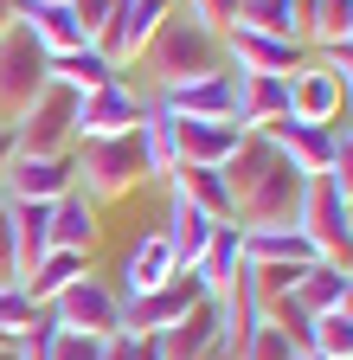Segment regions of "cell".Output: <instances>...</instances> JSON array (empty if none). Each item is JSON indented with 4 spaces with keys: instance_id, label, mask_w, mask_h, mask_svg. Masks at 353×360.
Masks as SVG:
<instances>
[{
    "instance_id": "34",
    "label": "cell",
    "mask_w": 353,
    "mask_h": 360,
    "mask_svg": "<svg viewBox=\"0 0 353 360\" xmlns=\"http://www.w3.org/2000/svg\"><path fill=\"white\" fill-rule=\"evenodd\" d=\"M232 354H238V360H295V341H289L283 328H270V322H257Z\"/></svg>"
},
{
    "instance_id": "42",
    "label": "cell",
    "mask_w": 353,
    "mask_h": 360,
    "mask_svg": "<svg viewBox=\"0 0 353 360\" xmlns=\"http://www.w3.org/2000/svg\"><path fill=\"white\" fill-rule=\"evenodd\" d=\"M13 7H20V0H0V32H13L20 20H13Z\"/></svg>"
},
{
    "instance_id": "1",
    "label": "cell",
    "mask_w": 353,
    "mask_h": 360,
    "mask_svg": "<svg viewBox=\"0 0 353 360\" xmlns=\"http://www.w3.org/2000/svg\"><path fill=\"white\" fill-rule=\"evenodd\" d=\"M218 174H225V187H232V225L238 232H270V225H295L302 219L308 174H295L263 135H244L238 155Z\"/></svg>"
},
{
    "instance_id": "38",
    "label": "cell",
    "mask_w": 353,
    "mask_h": 360,
    "mask_svg": "<svg viewBox=\"0 0 353 360\" xmlns=\"http://www.w3.org/2000/svg\"><path fill=\"white\" fill-rule=\"evenodd\" d=\"M103 341H109V335H103ZM103 341H97V335L52 328V347H46V360H97V354H103Z\"/></svg>"
},
{
    "instance_id": "35",
    "label": "cell",
    "mask_w": 353,
    "mask_h": 360,
    "mask_svg": "<svg viewBox=\"0 0 353 360\" xmlns=\"http://www.w3.org/2000/svg\"><path fill=\"white\" fill-rule=\"evenodd\" d=\"M263 322H270V328H283L295 347H308V335H315V315H308L295 296H283V302H270V309H263Z\"/></svg>"
},
{
    "instance_id": "13",
    "label": "cell",
    "mask_w": 353,
    "mask_h": 360,
    "mask_svg": "<svg viewBox=\"0 0 353 360\" xmlns=\"http://www.w3.org/2000/svg\"><path fill=\"white\" fill-rule=\"evenodd\" d=\"M232 97H238L232 71H212V77H193V84L161 90L154 110L161 116H193V122H232Z\"/></svg>"
},
{
    "instance_id": "19",
    "label": "cell",
    "mask_w": 353,
    "mask_h": 360,
    "mask_svg": "<svg viewBox=\"0 0 353 360\" xmlns=\"http://www.w3.org/2000/svg\"><path fill=\"white\" fill-rule=\"evenodd\" d=\"M173 277H180L173 245H167L161 232H148V238H135V251H128V264H122V302H128V296H148V290H161V283H173Z\"/></svg>"
},
{
    "instance_id": "22",
    "label": "cell",
    "mask_w": 353,
    "mask_h": 360,
    "mask_svg": "<svg viewBox=\"0 0 353 360\" xmlns=\"http://www.w3.org/2000/svg\"><path fill=\"white\" fill-rule=\"evenodd\" d=\"M97 238H103L97 206L71 187V193L52 206V251H77V257H91V251H97Z\"/></svg>"
},
{
    "instance_id": "26",
    "label": "cell",
    "mask_w": 353,
    "mask_h": 360,
    "mask_svg": "<svg viewBox=\"0 0 353 360\" xmlns=\"http://www.w3.org/2000/svg\"><path fill=\"white\" fill-rule=\"evenodd\" d=\"M122 71L97 52V45H77V52H65V58H52V84H65L71 97H91V90H103V84H116Z\"/></svg>"
},
{
    "instance_id": "39",
    "label": "cell",
    "mask_w": 353,
    "mask_h": 360,
    "mask_svg": "<svg viewBox=\"0 0 353 360\" xmlns=\"http://www.w3.org/2000/svg\"><path fill=\"white\" fill-rule=\"evenodd\" d=\"M116 7H122V0H71V13H77V26H84V39H103L109 32V20H116Z\"/></svg>"
},
{
    "instance_id": "12",
    "label": "cell",
    "mask_w": 353,
    "mask_h": 360,
    "mask_svg": "<svg viewBox=\"0 0 353 360\" xmlns=\"http://www.w3.org/2000/svg\"><path fill=\"white\" fill-rule=\"evenodd\" d=\"M225 71H263V77H295L308 58H302V45L295 39H263V32H244V26H232L225 39Z\"/></svg>"
},
{
    "instance_id": "40",
    "label": "cell",
    "mask_w": 353,
    "mask_h": 360,
    "mask_svg": "<svg viewBox=\"0 0 353 360\" xmlns=\"http://www.w3.org/2000/svg\"><path fill=\"white\" fill-rule=\"evenodd\" d=\"M315 65L340 84V97L353 103V45H334V52H315Z\"/></svg>"
},
{
    "instance_id": "9",
    "label": "cell",
    "mask_w": 353,
    "mask_h": 360,
    "mask_svg": "<svg viewBox=\"0 0 353 360\" xmlns=\"http://www.w3.org/2000/svg\"><path fill=\"white\" fill-rule=\"evenodd\" d=\"M173 13H180V0H122L116 20H109V32L97 39V52H103L116 71H128V65L148 52V39H154Z\"/></svg>"
},
{
    "instance_id": "29",
    "label": "cell",
    "mask_w": 353,
    "mask_h": 360,
    "mask_svg": "<svg viewBox=\"0 0 353 360\" xmlns=\"http://www.w3.org/2000/svg\"><path fill=\"white\" fill-rule=\"evenodd\" d=\"M347 283H353V270H340V264H321V257H315V264L295 277V290H289V296H295L308 315H328V309H340Z\"/></svg>"
},
{
    "instance_id": "15",
    "label": "cell",
    "mask_w": 353,
    "mask_h": 360,
    "mask_svg": "<svg viewBox=\"0 0 353 360\" xmlns=\"http://www.w3.org/2000/svg\"><path fill=\"white\" fill-rule=\"evenodd\" d=\"M251 129L238 122H193V116H173V148H180V167H225L238 155Z\"/></svg>"
},
{
    "instance_id": "8",
    "label": "cell",
    "mask_w": 353,
    "mask_h": 360,
    "mask_svg": "<svg viewBox=\"0 0 353 360\" xmlns=\"http://www.w3.org/2000/svg\"><path fill=\"white\" fill-rule=\"evenodd\" d=\"M46 322L52 328H71V335H116L122 328V296L103 283V277H77L65 296H52L46 302Z\"/></svg>"
},
{
    "instance_id": "7",
    "label": "cell",
    "mask_w": 353,
    "mask_h": 360,
    "mask_svg": "<svg viewBox=\"0 0 353 360\" xmlns=\"http://www.w3.org/2000/svg\"><path fill=\"white\" fill-rule=\"evenodd\" d=\"M206 296H212V290H206L199 270H180L173 283H161V290H148V296H128V302H122V328H128V335H167L173 322H187Z\"/></svg>"
},
{
    "instance_id": "25",
    "label": "cell",
    "mask_w": 353,
    "mask_h": 360,
    "mask_svg": "<svg viewBox=\"0 0 353 360\" xmlns=\"http://www.w3.org/2000/svg\"><path fill=\"white\" fill-rule=\"evenodd\" d=\"M302 45L315 52L353 45V0H302Z\"/></svg>"
},
{
    "instance_id": "20",
    "label": "cell",
    "mask_w": 353,
    "mask_h": 360,
    "mask_svg": "<svg viewBox=\"0 0 353 360\" xmlns=\"http://www.w3.org/2000/svg\"><path fill=\"white\" fill-rule=\"evenodd\" d=\"M212 232H218V219H212V212H199V206H187L180 193H167V225H161V238L173 245V257H180V270H193V264L206 257V245H212Z\"/></svg>"
},
{
    "instance_id": "6",
    "label": "cell",
    "mask_w": 353,
    "mask_h": 360,
    "mask_svg": "<svg viewBox=\"0 0 353 360\" xmlns=\"http://www.w3.org/2000/svg\"><path fill=\"white\" fill-rule=\"evenodd\" d=\"M295 232H302L308 245H315V257H321V264H340V270H353V225H347V200L328 187V174H315V180H308Z\"/></svg>"
},
{
    "instance_id": "36",
    "label": "cell",
    "mask_w": 353,
    "mask_h": 360,
    "mask_svg": "<svg viewBox=\"0 0 353 360\" xmlns=\"http://www.w3.org/2000/svg\"><path fill=\"white\" fill-rule=\"evenodd\" d=\"M328 187L353 200V129H334V161H328Z\"/></svg>"
},
{
    "instance_id": "44",
    "label": "cell",
    "mask_w": 353,
    "mask_h": 360,
    "mask_svg": "<svg viewBox=\"0 0 353 360\" xmlns=\"http://www.w3.org/2000/svg\"><path fill=\"white\" fill-rule=\"evenodd\" d=\"M340 315H347V322H353V283H347V296H340Z\"/></svg>"
},
{
    "instance_id": "37",
    "label": "cell",
    "mask_w": 353,
    "mask_h": 360,
    "mask_svg": "<svg viewBox=\"0 0 353 360\" xmlns=\"http://www.w3.org/2000/svg\"><path fill=\"white\" fill-rule=\"evenodd\" d=\"M180 13H187V20H199L206 32L225 39V32H232V20H238V0H187Z\"/></svg>"
},
{
    "instance_id": "27",
    "label": "cell",
    "mask_w": 353,
    "mask_h": 360,
    "mask_svg": "<svg viewBox=\"0 0 353 360\" xmlns=\"http://www.w3.org/2000/svg\"><path fill=\"white\" fill-rule=\"evenodd\" d=\"M77 277H91V257H77V251H46V257L32 264V277H26L20 290H26L39 309H46V302H52V296H65Z\"/></svg>"
},
{
    "instance_id": "48",
    "label": "cell",
    "mask_w": 353,
    "mask_h": 360,
    "mask_svg": "<svg viewBox=\"0 0 353 360\" xmlns=\"http://www.w3.org/2000/svg\"><path fill=\"white\" fill-rule=\"evenodd\" d=\"M0 212H7V193H0Z\"/></svg>"
},
{
    "instance_id": "18",
    "label": "cell",
    "mask_w": 353,
    "mask_h": 360,
    "mask_svg": "<svg viewBox=\"0 0 353 360\" xmlns=\"http://www.w3.org/2000/svg\"><path fill=\"white\" fill-rule=\"evenodd\" d=\"M340 110H347V97H340V84L308 58L295 77H289V122H315V129H334L340 122Z\"/></svg>"
},
{
    "instance_id": "45",
    "label": "cell",
    "mask_w": 353,
    "mask_h": 360,
    "mask_svg": "<svg viewBox=\"0 0 353 360\" xmlns=\"http://www.w3.org/2000/svg\"><path fill=\"white\" fill-rule=\"evenodd\" d=\"M212 360H238V354H225V347H218V354H212Z\"/></svg>"
},
{
    "instance_id": "11",
    "label": "cell",
    "mask_w": 353,
    "mask_h": 360,
    "mask_svg": "<svg viewBox=\"0 0 353 360\" xmlns=\"http://www.w3.org/2000/svg\"><path fill=\"white\" fill-rule=\"evenodd\" d=\"M148 116V97H135L122 77L91 90V97H77V142H103V135H135Z\"/></svg>"
},
{
    "instance_id": "28",
    "label": "cell",
    "mask_w": 353,
    "mask_h": 360,
    "mask_svg": "<svg viewBox=\"0 0 353 360\" xmlns=\"http://www.w3.org/2000/svg\"><path fill=\"white\" fill-rule=\"evenodd\" d=\"M244 32H263V39H295L302 45V0H238V20Z\"/></svg>"
},
{
    "instance_id": "16",
    "label": "cell",
    "mask_w": 353,
    "mask_h": 360,
    "mask_svg": "<svg viewBox=\"0 0 353 360\" xmlns=\"http://www.w3.org/2000/svg\"><path fill=\"white\" fill-rule=\"evenodd\" d=\"M13 20L39 39V52H46V58H65V52H77V45H91L84 26H77V13H71V0H20Z\"/></svg>"
},
{
    "instance_id": "17",
    "label": "cell",
    "mask_w": 353,
    "mask_h": 360,
    "mask_svg": "<svg viewBox=\"0 0 353 360\" xmlns=\"http://www.w3.org/2000/svg\"><path fill=\"white\" fill-rule=\"evenodd\" d=\"M263 142H270L295 174H308V180H315V174H328V161H334V129H315V122H270V129H263Z\"/></svg>"
},
{
    "instance_id": "46",
    "label": "cell",
    "mask_w": 353,
    "mask_h": 360,
    "mask_svg": "<svg viewBox=\"0 0 353 360\" xmlns=\"http://www.w3.org/2000/svg\"><path fill=\"white\" fill-rule=\"evenodd\" d=\"M0 360H20V354H13V347H0Z\"/></svg>"
},
{
    "instance_id": "5",
    "label": "cell",
    "mask_w": 353,
    "mask_h": 360,
    "mask_svg": "<svg viewBox=\"0 0 353 360\" xmlns=\"http://www.w3.org/2000/svg\"><path fill=\"white\" fill-rule=\"evenodd\" d=\"M77 148V97L65 84H46L39 103L13 122V155H71Z\"/></svg>"
},
{
    "instance_id": "30",
    "label": "cell",
    "mask_w": 353,
    "mask_h": 360,
    "mask_svg": "<svg viewBox=\"0 0 353 360\" xmlns=\"http://www.w3.org/2000/svg\"><path fill=\"white\" fill-rule=\"evenodd\" d=\"M244 264H315V245L295 225H270V232H244Z\"/></svg>"
},
{
    "instance_id": "24",
    "label": "cell",
    "mask_w": 353,
    "mask_h": 360,
    "mask_svg": "<svg viewBox=\"0 0 353 360\" xmlns=\"http://www.w3.org/2000/svg\"><path fill=\"white\" fill-rule=\"evenodd\" d=\"M167 193H180L187 206L212 212L218 225H232V187H225V174H218V167H173Z\"/></svg>"
},
{
    "instance_id": "21",
    "label": "cell",
    "mask_w": 353,
    "mask_h": 360,
    "mask_svg": "<svg viewBox=\"0 0 353 360\" xmlns=\"http://www.w3.org/2000/svg\"><path fill=\"white\" fill-rule=\"evenodd\" d=\"M7 232H13V270H20V283H26V277H32V264L52 251V206L7 200Z\"/></svg>"
},
{
    "instance_id": "4",
    "label": "cell",
    "mask_w": 353,
    "mask_h": 360,
    "mask_svg": "<svg viewBox=\"0 0 353 360\" xmlns=\"http://www.w3.org/2000/svg\"><path fill=\"white\" fill-rule=\"evenodd\" d=\"M46 84H52V58L39 52V39L26 26L0 32V129H13L39 103V90H46Z\"/></svg>"
},
{
    "instance_id": "2",
    "label": "cell",
    "mask_w": 353,
    "mask_h": 360,
    "mask_svg": "<svg viewBox=\"0 0 353 360\" xmlns=\"http://www.w3.org/2000/svg\"><path fill=\"white\" fill-rule=\"evenodd\" d=\"M135 71H148L154 97H161V90H173V84H193V77L225 71V45H218V32H206L199 20L173 13V20L148 39V52L135 58Z\"/></svg>"
},
{
    "instance_id": "49",
    "label": "cell",
    "mask_w": 353,
    "mask_h": 360,
    "mask_svg": "<svg viewBox=\"0 0 353 360\" xmlns=\"http://www.w3.org/2000/svg\"><path fill=\"white\" fill-rule=\"evenodd\" d=\"M206 360H212V354H206Z\"/></svg>"
},
{
    "instance_id": "31",
    "label": "cell",
    "mask_w": 353,
    "mask_h": 360,
    "mask_svg": "<svg viewBox=\"0 0 353 360\" xmlns=\"http://www.w3.org/2000/svg\"><path fill=\"white\" fill-rule=\"evenodd\" d=\"M193 270L206 277V290L218 296V290H225L238 270H244V232H238V225H218V232H212V245H206V257H199Z\"/></svg>"
},
{
    "instance_id": "3",
    "label": "cell",
    "mask_w": 353,
    "mask_h": 360,
    "mask_svg": "<svg viewBox=\"0 0 353 360\" xmlns=\"http://www.w3.org/2000/svg\"><path fill=\"white\" fill-rule=\"evenodd\" d=\"M77 167V193L103 206V200H128L135 187H148V161H142V135H103V142H77L71 148Z\"/></svg>"
},
{
    "instance_id": "23",
    "label": "cell",
    "mask_w": 353,
    "mask_h": 360,
    "mask_svg": "<svg viewBox=\"0 0 353 360\" xmlns=\"http://www.w3.org/2000/svg\"><path fill=\"white\" fill-rule=\"evenodd\" d=\"M206 354H218V302L212 296L187 315V322H173L161 335V360H206Z\"/></svg>"
},
{
    "instance_id": "41",
    "label": "cell",
    "mask_w": 353,
    "mask_h": 360,
    "mask_svg": "<svg viewBox=\"0 0 353 360\" xmlns=\"http://www.w3.org/2000/svg\"><path fill=\"white\" fill-rule=\"evenodd\" d=\"M97 360H135V335H128V328H116L109 341H103V354Z\"/></svg>"
},
{
    "instance_id": "43",
    "label": "cell",
    "mask_w": 353,
    "mask_h": 360,
    "mask_svg": "<svg viewBox=\"0 0 353 360\" xmlns=\"http://www.w3.org/2000/svg\"><path fill=\"white\" fill-rule=\"evenodd\" d=\"M13 161V129H0V167Z\"/></svg>"
},
{
    "instance_id": "33",
    "label": "cell",
    "mask_w": 353,
    "mask_h": 360,
    "mask_svg": "<svg viewBox=\"0 0 353 360\" xmlns=\"http://www.w3.org/2000/svg\"><path fill=\"white\" fill-rule=\"evenodd\" d=\"M308 347H315L321 360H353V322H347L340 309L315 315V335H308Z\"/></svg>"
},
{
    "instance_id": "10",
    "label": "cell",
    "mask_w": 353,
    "mask_h": 360,
    "mask_svg": "<svg viewBox=\"0 0 353 360\" xmlns=\"http://www.w3.org/2000/svg\"><path fill=\"white\" fill-rule=\"evenodd\" d=\"M71 187H77L71 155H13L7 167H0V193L26 200V206H58Z\"/></svg>"
},
{
    "instance_id": "47",
    "label": "cell",
    "mask_w": 353,
    "mask_h": 360,
    "mask_svg": "<svg viewBox=\"0 0 353 360\" xmlns=\"http://www.w3.org/2000/svg\"><path fill=\"white\" fill-rule=\"evenodd\" d=\"M347 225H353V200H347Z\"/></svg>"
},
{
    "instance_id": "14",
    "label": "cell",
    "mask_w": 353,
    "mask_h": 360,
    "mask_svg": "<svg viewBox=\"0 0 353 360\" xmlns=\"http://www.w3.org/2000/svg\"><path fill=\"white\" fill-rule=\"evenodd\" d=\"M232 84H238V97H232V122H238V129L263 135L270 122H283V116H289V77H263V71H232Z\"/></svg>"
},
{
    "instance_id": "32",
    "label": "cell",
    "mask_w": 353,
    "mask_h": 360,
    "mask_svg": "<svg viewBox=\"0 0 353 360\" xmlns=\"http://www.w3.org/2000/svg\"><path fill=\"white\" fill-rule=\"evenodd\" d=\"M142 161H148V180H173V167H180V148H173V116H161L154 103H148V116H142Z\"/></svg>"
}]
</instances>
